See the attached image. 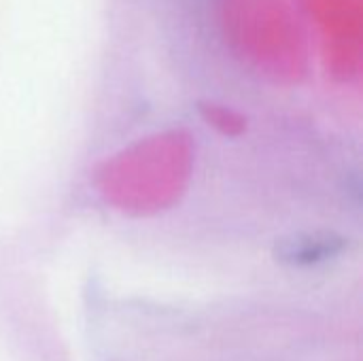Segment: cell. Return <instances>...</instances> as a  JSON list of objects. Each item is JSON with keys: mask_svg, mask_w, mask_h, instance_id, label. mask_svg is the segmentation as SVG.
Here are the masks:
<instances>
[{"mask_svg": "<svg viewBox=\"0 0 363 361\" xmlns=\"http://www.w3.org/2000/svg\"><path fill=\"white\" fill-rule=\"evenodd\" d=\"M342 247H345L342 238L334 234H313V236H298L285 240L279 249V255L281 260L291 264H315L340 253Z\"/></svg>", "mask_w": 363, "mask_h": 361, "instance_id": "cell-1", "label": "cell"}]
</instances>
